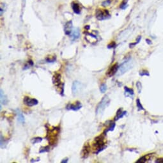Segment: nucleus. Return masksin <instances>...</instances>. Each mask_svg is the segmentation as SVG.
Returning <instances> with one entry per match:
<instances>
[{
  "label": "nucleus",
  "mask_w": 163,
  "mask_h": 163,
  "mask_svg": "<svg viewBox=\"0 0 163 163\" xmlns=\"http://www.w3.org/2000/svg\"><path fill=\"white\" fill-rule=\"evenodd\" d=\"M121 8H122V9H124V8H126L127 7V3L126 2H123L122 4V5H121Z\"/></svg>",
  "instance_id": "29"
},
{
  "label": "nucleus",
  "mask_w": 163,
  "mask_h": 163,
  "mask_svg": "<svg viewBox=\"0 0 163 163\" xmlns=\"http://www.w3.org/2000/svg\"><path fill=\"white\" fill-rule=\"evenodd\" d=\"M72 21H68L65 25V33L66 35H70L72 33Z\"/></svg>",
  "instance_id": "12"
},
{
  "label": "nucleus",
  "mask_w": 163,
  "mask_h": 163,
  "mask_svg": "<svg viewBox=\"0 0 163 163\" xmlns=\"http://www.w3.org/2000/svg\"><path fill=\"white\" fill-rule=\"evenodd\" d=\"M96 18L98 20L103 21L108 19L110 18V14L107 10L98 9L96 11Z\"/></svg>",
  "instance_id": "4"
},
{
  "label": "nucleus",
  "mask_w": 163,
  "mask_h": 163,
  "mask_svg": "<svg viewBox=\"0 0 163 163\" xmlns=\"http://www.w3.org/2000/svg\"><path fill=\"white\" fill-rule=\"evenodd\" d=\"M81 108H82V104L79 101H77L76 104H68L67 106V109L68 110H73V111H78Z\"/></svg>",
  "instance_id": "8"
},
{
  "label": "nucleus",
  "mask_w": 163,
  "mask_h": 163,
  "mask_svg": "<svg viewBox=\"0 0 163 163\" xmlns=\"http://www.w3.org/2000/svg\"><path fill=\"white\" fill-rule=\"evenodd\" d=\"M24 104L29 107H32L33 106H36L38 104V101L36 99V98H32L29 97L28 96H25L23 99Z\"/></svg>",
  "instance_id": "6"
},
{
  "label": "nucleus",
  "mask_w": 163,
  "mask_h": 163,
  "mask_svg": "<svg viewBox=\"0 0 163 163\" xmlns=\"http://www.w3.org/2000/svg\"><path fill=\"white\" fill-rule=\"evenodd\" d=\"M81 88V83L78 81H75L73 82L72 86V92L73 95H77L79 93Z\"/></svg>",
  "instance_id": "7"
},
{
  "label": "nucleus",
  "mask_w": 163,
  "mask_h": 163,
  "mask_svg": "<svg viewBox=\"0 0 163 163\" xmlns=\"http://www.w3.org/2000/svg\"><path fill=\"white\" fill-rule=\"evenodd\" d=\"M80 36V32H79V29L78 28H76L74 31H73V33L71 35V38L72 40H76L79 38Z\"/></svg>",
  "instance_id": "17"
},
{
  "label": "nucleus",
  "mask_w": 163,
  "mask_h": 163,
  "mask_svg": "<svg viewBox=\"0 0 163 163\" xmlns=\"http://www.w3.org/2000/svg\"><path fill=\"white\" fill-rule=\"evenodd\" d=\"M93 144V147L96 150V152H95V153H98L106 148V146H105L104 138L103 135H100L95 138Z\"/></svg>",
  "instance_id": "2"
},
{
  "label": "nucleus",
  "mask_w": 163,
  "mask_h": 163,
  "mask_svg": "<svg viewBox=\"0 0 163 163\" xmlns=\"http://www.w3.org/2000/svg\"><path fill=\"white\" fill-rule=\"evenodd\" d=\"M72 8L76 14H80V12H81L80 6L79 5V4L78 3L72 2Z\"/></svg>",
  "instance_id": "14"
},
{
  "label": "nucleus",
  "mask_w": 163,
  "mask_h": 163,
  "mask_svg": "<svg viewBox=\"0 0 163 163\" xmlns=\"http://www.w3.org/2000/svg\"><path fill=\"white\" fill-rule=\"evenodd\" d=\"M55 60H56V57H54L53 59H49V58H47L46 59V61L48 62V63H53Z\"/></svg>",
  "instance_id": "27"
},
{
  "label": "nucleus",
  "mask_w": 163,
  "mask_h": 163,
  "mask_svg": "<svg viewBox=\"0 0 163 163\" xmlns=\"http://www.w3.org/2000/svg\"><path fill=\"white\" fill-rule=\"evenodd\" d=\"M118 68V64H115L112 67H111L108 70V72H107V75H108L109 77H111L113 76V75H115L116 73L117 72V70Z\"/></svg>",
  "instance_id": "11"
},
{
  "label": "nucleus",
  "mask_w": 163,
  "mask_h": 163,
  "mask_svg": "<svg viewBox=\"0 0 163 163\" xmlns=\"http://www.w3.org/2000/svg\"><path fill=\"white\" fill-rule=\"evenodd\" d=\"M124 89H125V91L127 93L130 94V95H133V94H134V92H133V90L132 89L128 88V87H125Z\"/></svg>",
  "instance_id": "23"
},
{
  "label": "nucleus",
  "mask_w": 163,
  "mask_h": 163,
  "mask_svg": "<svg viewBox=\"0 0 163 163\" xmlns=\"http://www.w3.org/2000/svg\"><path fill=\"white\" fill-rule=\"evenodd\" d=\"M131 68V61H127L126 62H125L124 63H123L122 65H121V67L119 68L118 72H117V76H120L122 75L123 74H124L126 71H127L129 68Z\"/></svg>",
  "instance_id": "5"
},
{
  "label": "nucleus",
  "mask_w": 163,
  "mask_h": 163,
  "mask_svg": "<svg viewBox=\"0 0 163 163\" xmlns=\"http://www.w3.org/2000/svg\"><path fill=\"white\" fill-rule=\"evenodd\" d=\"M114 47H115V42H112V44H111V43L110 44H109V45L108 46V48L109 49L112 48H114Z\"/></svg>",
  "instance_id": "28"
},
{
  "label": "nucleus",
  "mask_w": 163,
  "mask_h": 163,
  "mask_svg": "<svg viewBox=\"0 0 163 163\" xmlns=\"http://www.w3.org/2000/svg\"><path fill=\"white\" fill-rule=\"evenodd\" d=\"M153 154H152V153L148 154V155L145 156L141 158H140L138 161H136V162H146L148 160L151 159L152 157H153Z\"/></svg>",
  "instance_id": "16"
},
{
  "label": "nucleus",
  "mask_w": 163,
  "mask_h": 163,
  "mask_svg": "<svg viewBox=\"0 0 163 163\" xmlns=\"http://www.w3.org/2000/svg\"><path fill=\"white\" fill-rule=\"evenodd\" d=\"M109 101L110 100L108 95H105L102 98V99L99 102V104L97 105L96 108L95 113L97 116H101L103 114L106 107L109 105Z\"/></svg>",
  "instance_id": "3"
},
{
  "label": "nucleus",
  "mask_w": 163,
  "mask_h": 163,
  "mask_svg": "<svg viewBox=\"0 0 163 163\" xmlns=\"http://www.w3.org/2000/svg\"><path fill=\"white\" fill-rule=\"evenodd\" d=\"M42 141V138H40V137H35V138H33L32 139L31 142L32 144L35 145L38 143H40Z\"/></svg>",
  "instance_id": "19"
},
{
  "label": "nucleus",
  "mask_w": 163,
  "mask_h": 163,
  "mask_svg": "<svg viewBox=\"0 0 163 163\" xmlns=\"http://www.w3.org/2000/svg\"><path fill=\"white\" fill-rule=\"evenodd\" d=\"M90 146L89 144L87 143L85 144L84 147L83 148V151H82V153H81V155H82V157L83 158H87L89 153H90Z\"/></svg>",
  "instance_id": "10"
},
{
  "label": "nucleus",
  "mask_w": 163,
  "mask_h": 163,
  "mask_svg": "<svg viewBox=\"0 0 163 163\" xmlns=\"http://www.w3.org/2000/svg\"><path fill=\"white\" fill-rule=\"evenodd\" d=\"M126 113V111H123V112H122V109H119L117 113V117H115V120H118L119 118H120L122 117H123V116Z\"/></svg>",
  "instance_id": "18"
},
{
  "label": "nucleus",
  "mask_w": 163,
  "mask_h": 163,
  "mask_svg": "<svg viewBox=\"0 0 163 163\" xmlns=\"http://www.w3.org/2000/svg\"><path fill=\"white\" fill-rule=\"evenodd\" d=\"M53 83L56 87H59L61 84V75L58 73H56L53 77Z\"/></svg>",
  "instance_id": "9"
},
{
  "label": "nucleus",
  "mask_w": 163,
  "mask_h": 163,
  "mask_svg": "<svg viewBox=\"0 0 163 163\" xmlns=\"http://www.w3.org/2000/svg\"><path fill=\"white\" fill-rule=\"evenodd\" d=\"M46 138L49 141L50 145H55L57 143L58 136L59 133L60 128L58 127H53V128H47Z\"/></svg>",
  "instance_id": "1"
},
{
  "label": "nucleus",
  "mask_w": 163,
  "mask_h": 163,
  "mask_svg": "<svg viewBox=\"0 0 163 163\" xmlns=\"http://www.w3.org/2000/svg\"><path fill=\"white\" fill-rule=\"evenodd\" d=\"M115 127V123H111V125H110V127H108V128H107L106 130H105V131L104 132V133H103V134H104V135L105 136L106 134V133L108 132V131H112L114 130V128Z\"/></svg>",
  "instance_id": "20"
},
{
  "label": "nucleus",
  "mask_w": 163,
  "mask_h": 163,
  "mask_svg": "<svg viewBox=\"0 0 163 163\" xmlns=\"http://www.w3.org/2000/svg\"><path fill=\"white\" fill-rule=\"evenodd\" d=\"M68 158H65L62 161V163H67L68 162Z\"/></svg>",
  "instance_id": "30"
},
{
  "label": "nucleus",
  "mask_w": 163,
  "mask_h": 163,
  "mask_svg": "<svg viewBox=\"0 0 163 163\" xmlns=\"http://www.w3.org/2000/svg\"><path fill=\"white\" fill-rule=\"evenodd\" d=\"M107 90V85L105 83H103L101 84V87H100V91L101 93H105Z\"/></svg>",
  "instance_id": "22"
},
{
  "label": "nucleus",
  "mask_w": 163,
  "mask_h": 163,
  "mask_svg": "<svg viewBox=\"0 0 163 163\" xmlns=\"http://www.w3.org/2000/svg\"><path fill=\"white\" fill-rule=\"evenodd\" d=\"M136 87L137 88H138V92L140 93L141 92V88H142V86H141V84L140 82H138L136 83Z\"/></svg>",
  "instance_id": "25"
},
{
  "label": "nucleus",
  "mask_w": 163,
  "mask_h": 163,
  "mask_svg": "<svg viewBox=\"0 0 163 163\" xmlns=\"http://www.w3.org/2000/svg\"><path fill=\"white\" fill-rule=\"evenodd\" d=\"M136 102H137V107H138V109H139V110H142V109L143 110L144 109H143V108L142 105L141 104V103H140V100H139V99L137 100V101H136Z\"/></svg>",
  "instance_id": "24"
},
{
  "label": "nucleus",
  "mask_w": 163,
  "mask_h": 163,
  "mask_svg": "<svg viewBox=\"0 0 163 163\" xmlns=\"http://www.w3.org/2000/svg\"><path fill=\"white\" fill-rule=\"evenodd\" d=\"M16 113H17V115H18V122L21 123H24V121H25V119H24V115H23L22 113H21V111L19 109H16Z\"/></svg>",
  "instance_id": "15"
},
{
  "label": "nucleus",
  "mask_w": 163,
  "mask_h": 163,
  "mask_svg": "<svg viewBox=\"0 0 163 163\" xmlns=\"http://www.w3.org/2000/svg\"><path fill=\"white\" fill-rule=\"evenodd\" d=\"M0 95H1V105L7 104V103L8 102V98L5 94L4 93L3 91L2 90V89H1V93H0Z\"/></svg>",
  "instance_id": "13"
},
{
  "label": "nucleus",
  "mask_w": 163,
  "mask_h": 163,
  "mask_svg": "<svg viewBox=\"0 0 163 163\" xmlns=\"http://www.w3.org/2000/svg\"><path fill=\"white\" fill-rule=\"evenodd\" d=\"M50 150V147L49 146H46V147H41L39 150V153H44V152H48Z\"/></svg>",
  "instance_id": "21"
},
{
  "label": "nucleus",
  "mask_w": 163,
  "mask_h": 163,
  "mask_svg": "<svg viewBox=\"0 0 163 163\" xmlns=\"http://www.w3.org/2000/svg\"><path fill=\"white\" fill-rule=\"evenodd\" d=\"M110 3H111L110 0H107V1H104L102 3V6H104V7L108 6V5H109Z\"/></svg>",
  "instance_id": "26"
}]
</instances>
